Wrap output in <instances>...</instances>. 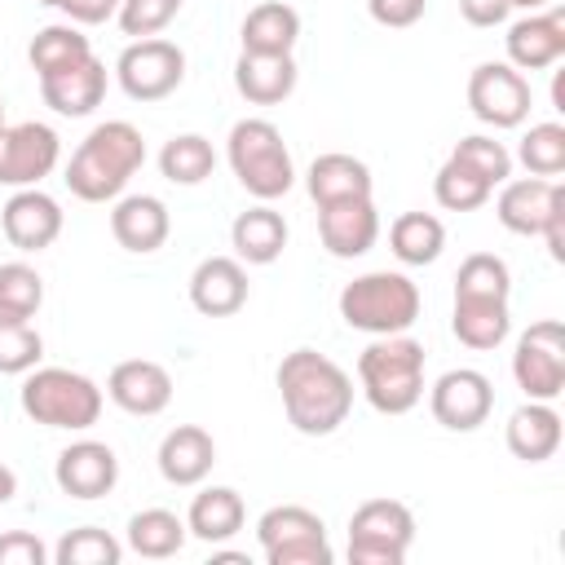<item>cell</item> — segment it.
Instances as JSON below:
<instances>
[{"label":"cell","instance_id":"17","mask_svg":"<svg viewBox=\"0 0 565 565\" xmlns=\"http://www.w3.org/2000/svg\"><path fill=\"white\" fill-rule=\"evenodd\" d=\"M190 305L203 318H230L247 305V269L234 256H207L190 274Z\"/></svg>","mask_w":565,"mask_h":565},{"label":"cell","instance_id":"30","mask_svg":"<svg viewBox=\"0 0 565 565\" xmlns=\"http://www.w3.org/2000/svg\"><path fill=\"white\" fill-rule=\"evenodd\" d=\"M450 331L459 335V344L486 353V349H499L512 331V318H508V300H455V318H450Z\"/></svg>","mask_w":565,"mask_h":565},{"label":"cell","instance_id":"26","mask_svg":"<svg viewBox=\"0 0 565 565\" xmlns=\"http://www.w3.org/2000/svg\"><path fill=\"white\" fill-rule=\"evenodd\" d=\"M230 243H234L238 260H247V265H274L282 256V247H287V221L269 203H256V207H247V212L234 216Z\"/></svg>","mask_w":565,"mask_h":565},{"label":"cell","instance_id":"23","mask_svg":"<svg viewBox=\"0 0 565 565\" xmlns=\"http://www.w3.org/2000/svg\"><path fill=\"white\" fill-rule=\"evenodd\" d=\"M296 62L291 53H243L234 62V88L252 102V106H278L291 97L296 88Z\"/></svg>","mask_w":565,"mask_h":565},{"label":"cell","instance_id":"16","mask_svg":"<svg viewBox=\"0 0 565 565\" xmlns=\"http://www.w3.org/2000/svg\"><path fill=\"white\" fill-rule=\"evenodd\" d=\"M318 238L331 256L353 260L366 256L380 238V212L371 199H344V203H327L318 207Z\"/></svg>","mask_w":565,"mask_h":565},{"label":"cell","instance_id":"31","mask_svg":"<svg viewBox=\"0 0 565 565\" xmlns=\"http://www.w3.org/2000/svg\"><path fill=\"white\" fill-rule=\"evenodd\" d=\"M388 247L402 265H433L446 247V225L428 212H402L388 225Z\"/></svg>","mask_w":565,"mask_h":565},{"label":"cell","instance_id":"1","mask_svg":"<svg viewBox=\"0 0 565 565\" xmlns=\"http://www.w3.org/2000/svg\"><path fill=\"white\" fill-rule=\"evenodd\" d=\"M278 393L287 424L305 437L335 433L353 411V380L340 362H331L318 349H291L278 362Z\"/></svg>","mask_w":565,"mask_h":565},{"label":"cell","instance_id":"29","mask_svg":"<svg viewBox=\"0 0 565 565\" xmlns=\"http://www.w3.org/2000/svg\"><path fill=\"white\" fill-rule=\"evenodd\" d=\"M243 53H291L300 40V13L282 0H260L243 18Z\"/></svg>","mask_w":565,"mask_h":565},{"label":"cell","instance_id":"46","mask_svg":"<svg viewBox=\"0 0 565 565\" xmlns=\"http://www.w3.org/2000/svg\"><path fill=\"white\" fill-rule=\"evenodd\" d=\"M459 13L468 26H499V22H508L512 4L508 0H459Z\"/></svg>","mask_w":565,"mask_h":565},{"label":"cell","instance_id":"9","mask_svg":"<svg viewBox=\"0 0 565 565\" xmlns=\"http://www.w3.org/2000/svg\"><path fill=\"white\" fill-rule=\"evenodd\" d=\"M512 375L530 402H556L565 388V327L543 318L521 331L512 353Z\"/></svg>","mask_w":565,"mask_h":565},{"label":"cell","instance_id":"2","mask_svg":"<svg viewBox=\"0 0 565 565\" xmlns=\"http://www.w3.org/2000/svg\"><path fill=\"white\" fill-rule=\"evenodd\" d=\"M146 163V141L141 132L128 124V119H106L97 124L79 150L71 154L66 163V185L75 199L84 203H106V199H119L124 185L132 181V172Z\"/></svg>","mask_w":565,"mask_h":565},{"label":"cell","instance_id":"21","mask_svg":"<svg viewBox=\"0 0 565 565\" xmlns=\"http://www.w3.org/2000/svg\"><path fill=\"white\" fill-rule=\"evenodd\" d=\"M168 230H172V216L163 207V199L154 194H124L110 212V234L124 252H159L168 243Z\"/></svg>","mask_w":565,"mask_h":565},{"label":"cell","instance_id":"40","mask_svg":"<svg viewBox=\"0 0 565 565\" xmlns=\"http://www.w3.org/2000/svg\"><path fill=\"white\" fill-rule=\"evenodd\" d=\"M450 159H459L468 172H477V177H481L490 190H494V185H503V181L512 177V154L503 150V141L481 137V132L459 137V146L450 150Z\"/></svg>","mask_w":565,"mask_h":565},{"label":"cell","instance_id":"33","mask_svg":"<svg viewBox=\"0 0 565 565\" xmlns=\"http://www.w3.org/2000/svg\"><path fill=\"white\" fill-rule=\"evenodd\" d=\"M26 57H31L35 75L49 79V75H57V71H71V66L88 62L93 49H88V35L75 31V26H44V31H35Z\"/></svg>","mask_w":565,"mask_h":565},{"label":"cell","instance_id":"42","mask_svg":"<svg viewBox=\"0 0 565 565\" xmlns=\"http://www.w3.org/2000/svg\"><path fill=\"white\" fill-rule=\"evenodd\" d=\"M181 13V0H119V31L132 40H150L159 35L172 18Z\"/></svg>","mask_w":565,"mask_h":565},{"label":"cell","instance_id":"37","mask_svg":"<svg viewBox=\"0 0 565 565\" xmlns=\"http://www.w3.org/2000/svg\"><path fill=\"white\" fill-rule=\"evenodd\" d=\"M516 159L525 163L530 177H561L565 172V128L556 119L547 124H530V132L516 146Z\"/></svg>","mask_w":565,"mask_h":565},{"label":"cell","instance_id":"19","mask_svg":"<svg viewBox=\"0 0 565 565\" xmlns=\"http://www.w3.org/2000/svg\"><path fill=\"white\" fill-rule=\"evenodd\" d=\"M565 199V190L547 177H525V181H503L499 190V203H494V216L503 230L521 234V238H534L543 234L552 207Z\"/></svg>","mask_w":565,"mask_h":565},{"label":"cell","instance_id":"5","mask_svg":"<svg viewBox=\"0 0 565 565\" xmlns=\"http://www.w3.org/2000/svg\"><path fill=\"white\" fill-rule=\"evenodd\" d=\"M225 154H230V168L238 177V185L269 203V199H282L291 185H296V168H291V150L282 141V132L269 124V119H238L230 128V141H225Z\"/></svg>","mask_w":565,"mask_h":565},{"label":"cell","instance_id":"13","mask_svg":"<svg viewBox=\"0 0 565 565\" xmlns=\"http://www.w3.org/2000/svg\"><path fill=\"white\" fill-rule=\"evenodd\" d=\"M428 406H433V419L450 433H472L490 419L494 411V384L472 371V366H459V371H446L433 393H428Z\"/></svg>","mask_w":565,"mask_h":565},{"label":"cell","instance_id":"3","mask_svg":"<svg viewBox=\"0 0 565 565\" xmlns=\"http://www.w3.org/2000/svg\"><path fill=\"white\" fill-rule=\"evenodd\" d=\"M358 380L380 415H406L424 397V344L402 335H380L358 358Z\"/></svg>","mask_w":565,"mask_h":565},{"label":"cell","instance_id":"12","mask_svg":"<svg viewBox=\"0 0 565 565\" xmlns=\"http://www.w3.org/2000/svg\"><path fill=\"white\" fill-rule=\"evenodd\" d=\"M468 106L490 128H516L530 115V79L508 62H481L468 75Z\"/></svg>","mask_w":565,"mask_h":565},{"label":"cell","instance_id":"8","mask_svg":"<svg viewBox=\"0 0 565 565\" xmlns=\"http://www.w3.org/2000/svg\"><path fill=\"white\" fill-rule=\"evenodd\" d=\"M256 539L269 565H331L327 525L300 503H278L256 521Z\"/></svg>","mask_w":565,"mask_h":565},{"label":"cell","instance_id":"44","mask_svg":"<svg viewBox=\"0 0 565 565\" xmlns=\"http://www.w3.org/2000/svg\"><path fill=\"white\" fill-rule=\"evenodd\" d=\"M366 9H371V18H375L380 26L402 31V26H415V22L424 18L428 0H366Z\"/></svg>","mask_w":565,"mask_h":565},{"label":"cell","instance_id":"35","mask_svg":"<svg viewBox=\"0 0 565 565\" xmlns=\"http://www.w3.org/2000/svg\"><path fill=\"white\" fill-rule=\"evenodd\" d=\"M508 291L512 274L494 252H472L455 274V300H508Z\"/></svg>","mask_w":565,"mask_h":565},{"label":"cell","instance_id":"50","mask_svg":"<svg viewBox=\"0 0 565 565\" xmlns=\"http://www.w3.org/2000/svg\"><path fill=\"white\" fill-rule=\"evenodd\" d=\"M508 4H512V9H530V13H534V9H543V4H552V0H508Z\"/></svg>","mask_w":565,"mask_h":565},{"label":"cell","instance_id":"39","mask_svg":"<svg viewBox=\"0 0 565 565\" xmlns=\"http://www.w3.org/2000/svg\"><path fill=\"white\" fill-rule=\"evenodd\" d=\"M433 194H437V203H441L446 212H472V207H481L494 190H490L477 172H468L459 159H446V163L437 168V177H433Z\"/></svg>","mask_w":565,"mask_h":565},{"label":"cell","instance_id":"24","mask_svg":"<svg viewBox=\"0 0 565 565\" xmlns=\"http://www.w3.org/2000/svg\"><path fill=\"white\" fill-rule=\"evenodd\" d=\"M40 97L57 115H71V119L93 115L102 106V97H106V66L97 57H88V62H79L71 71H57V75L40 79Z\"/></svg>","mask_w":565,"mask_h":565},{"label":"cell","instance_id":"20","mask_svg":"<svg viewBox=\"0 0 565 565\" xmlns=\"http://www.w3.org/2000/svg\"><path fill=\"white\" fill-rule=\"evenodd\" d=\"M508 66L516 71H547L565 57V13H530L508 26Z\"/></svg>","mask_w":565,"mask_h":565},{"label":"cell","instance_id":"43","mask_svg":"<svg viewBox=\"0 0 565 565\" xmlns=\"http://www.w3.org/2000/svg\"><path fill=\"white\" fill-rule=\"evenodd\" d=\"M49 561V547L26 534V530H9L0 534V565H44Z\"/></svg>","mask_w":565,"mask_h":565},{"label":"cell","instance_id":"27","mask_svg":"<svg viewBox=\"0 0 565 565\" xmlns=\"http://www.w3.org/2000/svg\"><path fill=\"white\" fill-rule=\"evenodd\" d=\"M508 450L525 463H543L561 450V415L552 402H525L508 415Z\"/></svg>","mask_w":565,"mask_h":565},{"label":"cell","instance_id":"34","mask_svg":"<svg viewBox=\"0 0 565 565\" xmlns=\"http://www.w3.org/2000/svg\"><path fill=\"white\" fill-rule=\"evenodd\" d=\"M212 168H216V150L199 132H181V137L163 141V150H159V172L172 185H199L212 177Z\"/></svg>","mask_w":565,"mask_h":565},{"label":"cell","instance_id":"18","mask_svg":"<svg viewBox=\"0 0 565 565\" xmlns=\"http://www.w3.org/2000/svg\"><path fill=\"white\" fill-rule=\"evenodd\" d=\"M106 397H110L119 411L146 419V415H159V411L172 402V375H168L159 362H150V358H128V362H119V366L110 371Z\"/></svg>","mask_w":565,"mask_h":565},{"label":"cell","instance_id":"15","mask_svg":"<svg viewBox=\"0 0 565 565\" xmlns=\"http://www.w3.org/2000/svg\"><path fill=\"white\" fill-rule=\"evenodd\" d=\"M0 230L18 252H44L62 234V207L53 194L26 185L0 207Z\"/></svg>","mask_w":565,"mask_h":565},{"label":"cell","instance_id":"6","mask_svg":"<svg viewBox=\"0 0 565 565\" xmlns=\"http://www.w3.org/2000/svg\"><path fill=\"white\" fill-rule=\"evenodd\" d=\"M22 411L44 428L84 433L102 415V388L66 366H31L22 380Z\"/></svg>","mask_w":565,"mask_h":565},{"label":"cell","instance_id":"48","mask_svg":"<svg viewBox=\"0 0 565 565\" xmlns=\"http://www.w3.org/2000/svg\"><path fill=\"white\" fill-rule=\"evenodd\" d=\"M13 494H18V477H13L9 463H0V503H9Z\"/></svg>","mask_w":565,"mask_h":565},{"label":"cell","instance_id":"28","mask_svg":"<svg viewBox=\"0 0 565 565\" xmlns=\"http://www.w3.org/2000/svg\"><path fill=\"white\" fill-rule=\"evenodd\" d=\"M247 521V508H243V494L230 490V486H207L194 494L190 503V516H185V530L203 543H230Z\"/></svg>","mask_w":565,"mask_h":565},{"label":"cell","instance_id":"7","mask_svg":"<svg viewBox=\"0 0 565 565\" xmlns=\"http://www.w3.org/2000/svg\"><path fill=\"white\" fill-rule=\"evenodd\" d=\"M415 543V516L397 499H366L349 516V561L353 565H402Z\"/></svg>","mask_w":565,"mask_h":565},{"label":"cell","instance_id":"22","mask_svg":"<svg viewBox=\"0 0 565 565\" xmlns=\"http://www.w3.org/2000/svg\"><path fill=\"white\" fill-rule=\"evenodd\" d=\"M216 463V441L199 424H177L159 441V472L168 486H199Z\"/></svg>","mask_w":565,"mask_h":565},{"label":"cell","instance_id":"10","mask_svg":"<svg viewBox=\"0 0 565 565\" xmlns=\"http://www.w3.org/2000/svg\"><path fill=\"white\" fill-rule=\"evenodd\" d=\"M115 75H119V88L132 97V102H163L168 93L181 88L185 79V53L172 44V40H132L119 62H115Z\"/></svg>","mask_w":565,"mask_h":565},{"label":"cell","instance_id":"25","mask_svg":"<svg viewBox=\"0 0 565 565\" xmlns=\"http://www.w3.org/2000/svg\"><path fill=\"white\" fill-rule=\"evenodd\" d=\"M309 199L318 207L327 203H344V199H371V168L344 150H331V154H318L309 163Z\"/></svg>","mask_w":565,"mask_h":565},{"label":"cell","instance_id":"11","mask_svg":"<svg viewBox=\"0 0 565 565\" xmlns=\"http://www.w3.org/2000/svg\"><path fill=\"white\" fill-rule=\"evenodd\" d=\"M62 159V137L49 124H4L0 128V185H40Z\"/></svg>","mask_w":565,"mask_h":565},{"label":"cell","instance_id":"38","mask_svg":"<svg viewBox=\"0 0 565 565\" xmlns=\"http://www.w3.org/2000/svg\"><path fill=\"white\" fill-rule=\"evenodd\" d=\"M53 561L57 565H119L124 561V543L110 539L97 525H79V530L62 534V543L53 547Z\"/></svg>","mask_w":565,"mask_h":565},{"label":"cell","instance_id":"49","mask_svg":"<svg viewBox=\"0 0 565 565\" xmlns=\"http://www.w3.org/2000/svg\"><path fill=\"white\" fill-rule=\"evenodd\" d=\"M212 561H216V565H247V556H238V552H216Z\"/></svg>","mask_w":565,"mask_h":565},{"label":"cell","instance_id":"32","mask_svg":"<svg viewBox=\"0 0 565 565\" xmlns=\"http://www.w3.org/2000/svg\"><path fill=\"white\" fill-rule=\"evenodd\" d=\"M185 521L177 516V512H168V508H146V512H137L132 521H128V547L137 552V556H146V561H168V556H177L181 547H185Z\"/></svg>","mask_w":565,"mask_h":565},{"label":"cell","instance_id":"51","mask_svg":"<svg viewBox=\"0 0 565 565\" xmlns=\"http://www.w3.org/2000/svg\"><path fill=\"white\" fill-rule=\"evenodd\" d=\"M0 128H4V97H0Z\"/></svg>","mask_w":565,"mask_h":565},{"label":"cell","instance_id":"45","mask_svg":"<svg viewBox=\"0 0 565 565\" xmlns=\"http://www.w3.org/2000/svg\"><path fill=\"white\" fill-rule=\"evenodd\" d=\"M57 9L79 26H97L119 13V0H57Z\"/></svg>","mask_w":565,"mask_h":565},{"label":"cell","instance_id":"36","mask_svg":"<svg viewBox=\"0 0 565 565\" xmlns=\"http://www.w3.org/2000/svg\"><path fill=\"white\" fill-rule=\"evenodd\" d=\"M44 305V278L26 260L0 265V318L4 322H31Z\"/></svg>","mask_w":565,"mask_h":565},{"label":"cell","instance_id":"14","mask_svg":"<svg viewBox=\"0 0 565 565\" xmlns=\"http://www.w3.org/2000/svg\"><path fill=\"white\" fill-rule=\"evenodd\" d=\"M53 477H57V490L66 499H102L119 481V459H115V450L106 441L84 437V441H71L57 455Z\"/></svg>","mask_w":565,"mask_h":565},{"label":"cell","instance_id":"47","mask_svg":"<svg viewBox=\"0 0 565 565\" xmlns=\"http://www.w3.org/2000/svg\"><path fill=\"white\" fill-rule=\"evenodd\" d=\"M543 238H547L552 260H556V265H565V199L552 207V216H547V225H543Z\"/></svg>","mask_w":565,"mask_h":565},{"label":"cell","instance_id":"41","mask_svg":"<svg viewBox=\"0 0 565 565\" xmlns=\"http://www.w3.org/2000/svg\"><path fill=\"white\" fill-rule=\"evenodd\" d=\"M44 358V340L31 322H4L0 318V375H26L31 366H40Z\"/></svg>","mask_w":565,"mask_h":565},{"label":"cell","instance_id":"4","mask_svg":"<svg viewBox=\"0 0 565 565\" xmlns=\"http://www.w3.org/2000/svg\"><path fill=\"white\" fill-rule=\"evenodd\" d=\"M340 318L366 335H402L419 318V287L397 269H371L340 291Z\"/></svg>","mask_w":565,"mask_h":565}]
</instances>
